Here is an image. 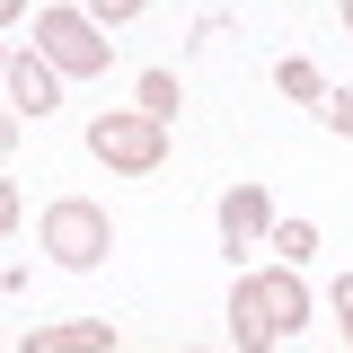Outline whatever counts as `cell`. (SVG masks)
Segmentation results:
<instances>
[{
    "label": "cell",
    "instance_id": "1",
    "mask_svg": "<svg viewBox=\"0 0 353 353\" xmlns=\"http://www.w3.org/2000/svg\"><path fill=\"white\" fill-rule=\"evenodd\" d=\"M88 150H97L106 168H124V176H159L168 132L150 124V115H97V124H88Z\"/></svg>",
    "mask_w": 353,
    "mask_h": 353
},
{
    "label": "cell",
    "instance_id": "2",
    "mask_svg": "<svg viewBox=\"0 0 353 353\" xmlns=\"http://www.w3.org/2000/svg\"><path fill=\"white\" fill-rule=\"evenodd\" d=\"M44 248H53V265H71V274H88V265L115 248V230H106V212L97 203H80V194H62L53 212H44Z\"/></svg>",
    "mask_w": 353,
    "mask_h": 353
},
{
    "label": "cell",
    "instance_id": "3",
    "mask_svg": "<svg viewBox=\"0 0 353 353\" xmlns=\"http://www.w3.org/2000/svg\"><path fill=\"white\" fill-rule=\"evenodd\" d=\"M36 44H44L53 71H106V36L88 27L80 9H44V18H36Z\"/></svg>",
    "mask_w": 353,
    "mask_h": 353
},
{
    "label": "cell",
    "instance_id": "4",
    "mask_svg": "<svg viewBox=\"0 0 353 353\" xmlns=\"http://www.w3.org/2000/svg\"><path fill=\"white\" fill-rule=\"evenodd\" d=\"M265 239H274V203H265V185L248 176V185L221 194V248L248 265V248H265Z\"/></svg>",
    "mask_w": 353,
    "mask_h": 353
},
{
    "label": "cell",
    "instance_id": "5",
    "mask_svg": "<svg viewBox=\"0 0 353 353\" xmlns=\"http://www.w3.org/2000/svg\"><path fill=\"white\" fill-rule=\"evenodd\" d=\"M248 292H256V309L274 318V336H292L309 318V292H301V274H248Z\"/></svg>",
    "mask_w": 353,
    "mask_h": 353
},
{
    "label": "cell",
    "instance_id": "6",
    "mask_svg": "<svg viewBox=\"0 0 353 353\" xmlns=\"http://www.w3.org/2000/svg\"><path fill=\"white\" fill-rule=\"evenodd\" d=\"M106 336H115L106 318H71V327H36L27 353H106Z\"/></svg>",
    "mask_w": 353,
    "mask_h": 353
},
{
    "label": "cell",
    "instance_id": "7",
    "mask_svg": "<svg viewBox=\"0 0 353 353\" xmlns=\"http://www.w3.org/2000/svg\"><path fill=\"white\" fill-rule=\"evenodd\" d=\"M9 97H18L27 115H44V106H53V62H36V53L9 62Z\"/></svg>",
    "mask_w": 353,
    "mask_h": 353
},
{
    "label": "cell",
    "instance_id": "8",
    "mask_svg": "<svg viewBox=\"0 0 353 353\" xmlns=\"http://www.w3.org/2000/svg\"><path fill=\"white\" fill-rule=\"evenodd\" d=\"M141 115H150V124L176 115V80H168V71H141Z\"/></svg>",
    "mask_w": 353,
    "mask_h": 353
},
{
    "label": "cell",
    "instance_id": "9",
    "mask_svg": "<svg viewBox=\"0 0 353 353\" xmlns=\"http://www.w3.org/2000/svg\"><path fill=\"white\" fill-rule=\"evenodd\" d=\"M274 248H283V265H309L318 256V230L309 221H274Z\"/></svg>",
    "mask_w": 353,
    "mask_h": 353
},
{
    "label": "cell",
    "instance_id": "10",
    "mask_svg": "<svg viewBox=\"0 0 353 353\" xmlns=\"http://www.w3.org/2000/svg\"><path fill=\"white\" fill-rule=\"evenodd\" d=\"M274 88H283V97H301V106H318V97H327V88H318V62H283V71H274Z\"/></svg>",
    "mask_w": 353,
    "mask_h": 353
},
{
    "label": "cell",
    "instance_id": "11",
    "mask_svg": "<svg viewBox=\"0 0 353 353\" xmlns=\"http://www.w3.org/2000/svg\"><path fill=\"white\" fill-rule=\"evenodd\" d=\"M327 124H336V132H353V88H336V97H327Z\"/></svg>",
    "mask_w": 353,
    "mask_h": 353
},
{
    "label": "cell",
    "instance_id": "12",
    "mask_svg": "<svg viewBox=\"0 0 353 353\" xmlns=\"http://www.w3.org/2000/svg\"><path fill=\"white\" fill-rule=\"evenodd\" d=\"M9 230H18V185L0 176V239H9Z\"/></svg>",
    "mask_w": 353,
    "mask_h": 353
},
{
    "label": "cell",
    "instance_id": "13",
    "mask_svg": "<svg viewBox=\"0 0 353 353\" xmlns=\"http://www.w3.org/2000/svg\"><path fill=\"white\" fill-rule=\"evenodd\" d=\"M336 318H345V336H353V274H336Z\"/></svg>",
    "mask_w": 353,
    "mask_h": 353
},
{
    "label": "cell",
    "instance_id": "14",
    "mask_svg": "<svg viewBox=\"0 0 353 353\" xmlns=\"http://www.w3.org/2000/svg\"><path fill=\"white\" fill-rule=\"evenodd\" d=\"M141 0H88V18H132Z\"/></svg>",
    "mask_w": 353,
    "mask_h": 353
},
{
    "label": "cell",
    "instance_id": "15",
    "mask_svg": "<svg viewBox=\"0 0 353 353\" xmlns=\"http://www.w3.org/2000/svg\"><path fill=\"white\" fill-rule=\"evenodd\" d=\"M18 9H27V0H0V27H9V18H18Z\"/></svg>",
    "mask_w": 353,
    "mask_h": 353
},
{
    "label": "cell",
    "instance_id": "16",
    "mask_svg": "<svg viewBox=\"0 0 353 353\" xmlns=\"http://www.w3.org/2000/svg\"><path fill=\"white\" fill-rule=\"evenodd\" d=\"M9 141H18V124H9V115H0V150H9Z\"/></svg>",
    "mask_w": 353,
    "mask_h": 353
},
{
    "label": "cell",
    "instance_id": "17",
    "mask_svg": "<svg viewBox=\"0 0 353 353\" xmlns=\"http://www.w3.org/2000/svg\"><path fill=\"white\" fill-rule=\"evenodd\" d=\"M0 80H9V53H0Z\"/></svg>",
    "mask_w": 353,
    "mask_h": 353
},
{
    "label": "cell",
    "instance_id": "18",
    "mask_svg": "<svg viewBox=\"0 0 353 353\" xmlns=\"http://www.w3.org/2000/svg\"><path fill=\"white\" fill-rule=\"evenodd\" d=\"M345 27H353V0H345Z\"/></svg>",
    "mask_w": 353,
    "mask_h": 353
}]
</instances>
